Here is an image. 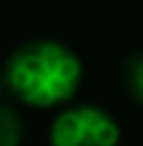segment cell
<instances>
[{
  "mask_svg": "<svg viewBox=\"0 0 143 146\" xmlns=\"http://www.w3.org/2000/svg\"><path fill=\"white\" fill-rule=\"evenodd\" d=\"M122 84H125L128 96L137 104H143V51L131 54L125 60V66H122Z\"/></svg>",
  "mask_w": 143,
  "mask_h": 146,
  "instance_id": "3957f363",
  "label": "cell"
},
{
  "mask_svg": "<svg viewBox=\"0 0 143 146\" xmlns=\"http://www.w3.org/2000/svg\"><path fill=\"white\" fill-rule=\"evenodd\" d=\"M119 125L99 104L63 108L51 122V146H119Z\"/></svg>",
  "mask_w": 143,
  "mask_h": 146,
  "instance_id": "7a4b0ae2",
  "label": "cell"
},
{
  "mask_svg": "<svg viewBox=\"0 0 143 146\" xmlns=\"http://www.w3.org/2000/svg\"><path fill=\"white\" fill-rule=\"evenodd\" d=\"M6 87L30 108L66 104L81 87L83 66L69 45L57 39L24 42L6 60Z\"/></svg>",
  "mask_w": 143,
  "mask_h": 146,
  "instance_id": "6da1fadb",
  "label": "cell"
},
{
  "mask_svg": "<svg viewBox=\"0 0 143 146\" xmlns=\"http://www.w3.org/2000/svg\"><path fill=\"white\" fill-rule=\"evenodd\" d=\"M24 137V122L15 108L0 104V146H18Z\"/></svg>",
  "mask_w": 143,
  "mask_h": 146,
  "instance_id": "277c9868",
  "label": "cell"
}]
</instances>
